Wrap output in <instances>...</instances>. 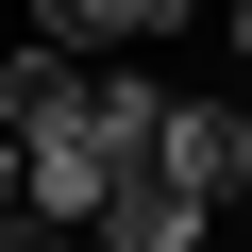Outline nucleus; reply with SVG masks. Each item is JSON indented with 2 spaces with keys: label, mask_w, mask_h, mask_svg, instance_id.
<instances>
[{
  "label": "nucleus",
  "mask_w": 252,
  "mask_h": 252,
  "mask_svg": "<svg viewBox=\"0 0 252 252\" xmlns=\"http://www.w3.org/2000/svg\"><path fill=\"white\" fill-rule=\"evenodd\" d=\"M152 168H168V185H202V202H252V84H168Z\"/></svg>",
  "instance_id": "obj_1"
},
{
  "label": "nucleus",
  "mask_w": 252,
  "mask_h": 252,
  "mask_svg": "<svg viewBox=\"0 0 252 252\" xmlns=\"http://www.w3.org/2000/svg\"><path fill=\"white\" fill-rule=\"evenodd\" d=\"M219 34H235V84H252V0H219Z\"/></svg>",
  "instance_id": "obj_4"
},
{
  "label": "nucleus",
  "mask_w": 252,
  "mask_h": 252,
  "mask_svg": "<svg viewBox=\"0 0 252 252\" xmlns=\"http://www.w3.org/2000/svg\"><path fill=\"white\" fill-rule=\"evenodd\" d=\"M219 235V202L202 185H168V168H118L101 185V219H84V252H202Z\"/></svg>",
  "instance_id": "obj_2"
},
{
  "label": "nucleus",
  "mask_w": 252,
  "mask_h": 252,
  "mask_svg": "<svg viewBox=\"0 0 252 252\" xmlns=\"http://www.w3.org/2000/svg\"><path fill=\"white\" fill-rule=\"evenodd\" d=\"M185 17H202V0H34V34L84 51V67H101V51H152V34H185Z\"/></svg>",
  "instance_id": "obj_3"
}]
</instances>
